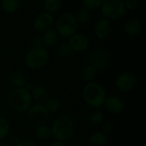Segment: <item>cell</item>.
<instances>
[{
	"mask_svg": "<svg viewBox=\"0 0 146 146\" xmlns=\"http://www.w3.org/2000/svg\"><path fill=\"white\" fill-rule=\"evenodd\" d=\"M9 81L14 88H25L27 82L25 75L18 71H15L9 74Z\"/></svg>",
	"mask_w": 146,
	"mask_h": 146,
	"instance_id": "16",
	"label": "cell"
},
{
	"mask_svg": "<svg viewBox=\"0 0 146 146\" xmlns=\"http://www.w3.org/2000/svg\"><path fill=\"white\" fill-rule=\"evenodd\" d=\"M97 72H98V70L94 68L92 65L88 64L81 68L80 71V77L83 81L90 83V82H92V80L95 78Z\"/></svg>",
	"mask_w": 146,
	"mask_h": 146,
	"instance_id": "19",
	"label": "cell"
},
{
	"mask_svg": "<svg viewBox=\"0 0 146 146\" xmlns=\"http://www.w3.org/2000/svg\"><path fill=\"white\" fill-rule=\"evenodd\" d=\"M10 134V125L8 120L0 115V142L3 141Z\"/></svg>",
	"mask_w": 146,
	"mask_h": 146,
	"instance_id": "22",
	"label": "cell"
},
{
	"mask_svg": "<svg viewBox=\"0 0 146 146\" xmlns=\"http://www.w3.org/2000/svg\"><path fill=\"white\" fill-rule=\"evenodd\" d=\"M44 104L49 114H56L61 109V102L55 97H49Z\"/></svg>",
	"mask_w": 146,
	"mask_h": 146,
	"instance_id": "21",
	"label": "cell"
},
{
	"mask_svg": "<svg viewBox=\"0 0 146 146\" xmlns=\"http://www.w3.org/2000/svg\"><path fill=\"white\" fill-rule=\"evenodd\" d=\"M85 7L88 9H96L101 7L104 0H82Z\"/></svg>",
	"mask_w": 146,
	"mask_h": 146,
	"instance_id": "27",
	"label": "cell"
},
{
	"mask_svg": "<svg viewBox=\"0 0 146 146\" xmlns=\"http://www.w3.org/2000/svg\"><path fill=\"white\" fill-rule=\"evenodd\" d=\"M82 96L85 102L92 108H102L107 97L104 88L95 82H90L84 86Z\"/></svg>",
	"mask_w": 146,
	"mask_h": 146,
	"instance_id": "3",
	"label": "cell"
},
{
	"mask_svg": "<svg viewBox=\"0 0 146 146\" xmlns=\"http://www.w3.org/2000/svg\"><path fill=\"white\" fill-rule=\"evenodd\" d=\"M137 83V78L134 74L129 71L121 73L115 81V85L118 90L123 93H127L133 90Z\"/></svg>",
	"mask_w": 146,
	"mask_h": 146,
	"instance_id": "9",
	"label": "cell"
},
{
	"mask_svg": "<svg viewBox=\"0 0 146 146\" xmlns=\"http://www.w3.org/2000/svg\"><path fill=\"white\" fill-rule=\"evenodd\" d=\"M54 23V17L48 12L38 14L33 20V27L39 31H45L51 28Z\"/></svg>",
	"mask_w": 146,
	"mask_h": 146,
	"instance_id": "11",
	"label": "cell"
},
{
	"mask_svg": "<svg viewBox=\"0 0 146 146\" xmlns=\"http://www.w3.org/2000/svg\"><path fill=\"white\" fill-rule=\"evenodd\" d=\"M32 45L33 46V47H40V46H42V39H41V36H39V35H34L32 38Z\"/></svg>",
	"mask_w": 146,
	"mask_h": 146,
	"instance_id": "32",
	"label": "cell"
},
{
	"mask_svg": "<svg viewBox=\"0 0 146 146\" xmlns=\"http://www.w3.org/2000/svg\"><path fill=\"white\" fill-rule=\"evenodd\" d=\"M7 103L9 107L17 112H27L33 104L31 92L26 88H13L7 95Z\"/></svg>",
	"mask_w": 146,
	"mask_h": 146,
	"instance_id": "1",
	"label": "cell"
},
{
	"mask_svg": "<svg viewBox=\"0 0 146 146\" xmlns=\"http://www.w3.org/2000/svg\"><path fill=\"white\" fill-rule=\"evenodd\" d=\"M44 5L48 13H55L61 7V0H44Z\"/></svg>",
	"mask_w": 146,
	"mask_h": 146,
	"instance_id": "26",
	"label": "cell"
},
{
	"mask_svg": "<svg viewBox=\"0 0 146 146\" xmlns=\"http://www.w3.org/2000/svg\"><path fill=\"white\" fill-rule=\"evenodd\" d=\"M42 46L44 47H50L53 46L58 40V34L55 29L49 28L45 31H44L42 36Z\"/></svg>",
	"mask_w": 146,
	"mask_h": 146,
	"instance_id": "15",
	"label": "cell"
},
{
	"mask_svg": "<svg viewBox=\"0 0 146 146\" xmlns=\"http://www.w3.org/2000/svg\"><path fill=\"white\" fill-rule=\"evenodd\" d=\"M68 45L72 51L81 52L86 51L89 46V39L86 35L81 33H75L68 40Z\"/></svg>",
	"mask_w": 146,
	"mask_h": 146,
	"instance_id": "10",
	"label": "cell"
},
{
	"mask_svg": "<svg viewBox=\"0 0 146 146\" xmlns=\"http://www.w3.org/2000/svg\"><path fill=\"white\" fill-rule=\"evenodd\" d=\"M58 52H59L60 56L64 58V57H68L71 53L72 50H71V47L69 46L68 43H63L60 46Z\"/></svg>",
	"mask_w": 146,
	"mask_h": 146,
	"instance_id": "28",
	"label": "cell"
},
{
	"mask_svg": "<svg viewBox=\"0 0 146 146\" xmlns=\"http://www.w3.org/2000/svg\"><path fill=\"white\" fill-rule=\"evenodd\" d=\"M104 120V113L101 111L92 112L87 116V121L92 125L103 124Z\"/></svg>",
	"mask_w": 146,
	"mask_h": 146,
	"instance_id": "25",
	"label": "cell"
},
{
	"mask_svg": "<svg viewBox=\"0 0 146 146\" xmlns=\"http://www.w3.org/2000/svg\"><path fill=\"white\" fill-rule=\"evenodd\" d=\"M74 17H75L77 22H79L80 24H86L91 18L90 10L88 9H86V7H84L77 12V14Z\"/></svg>",
	"mask_w": 146,
	"mask_h": 146,
	"instance_id": "23",
	"label": "cell"
},
{
	"mask_svg": "<svg viewBox=\"0 0 146 146\" xmlns=\"http://www.w3.org/2000/svg\"><path fill=\"white\" fill-rule=\"evenodd\" d=\"M142 28V25L141 22L138 20V19H131L129 20L124 27V30L126 32L127 34H128L129 36L134 37L136 35H138Z\"/></svg>",
	"mask_w": 146,
	"mask_h": 146,
	"instance_id": "17",
	"label": "cell"
},
{
	"mask_svg": "<svg viewBox=\"0 0 146 146\" xmlns=\"http://www.w3.org/2000/svg\"><path fill=\"white\" fill-rule=\"evenodd\" d=\"M104 106L106 110L112 114H119L124 110L123 101L116 96H110L106 97Z\"/></svg>",
	"mask_w": 146,
	"mask_h": 146,
	"instance_id": "12",
	"label": "cell"
},
{
	"mask_svg": "<svg viewBox=\"0 0 146 146\" xmlns=\"http://www.w3.org/2000/svg\"><path fill=\"white\" fill-rule=\"evenodd\" d=\"M56 27L57 34L64 38H70L76 33L78 22L74 15L69 13H64L58 17Z\"/></svg>",
	"mask_w": 146,
	"mask_h": 146,
	"instance_id": "6",
	"label": "cell"
},
{
	"mask_svg": "<svg viewBox=\"0 0 146 146\" xmlns=\"http://www.w3.org/2000/svg\"><path fill=\"white\" fill-rule=\"evenodd\" d=\"M50 60V52L44 47H33L24 57V63L30 70H39L44 68Z\"/></svg>",
	"mask_w": 146,
	"mask_h": 146,
	"instance_id": "4",
	"label": "cell"
},
{
	"mask_svg": "<svg viewBox=\"0 0 146 146\" xmlns=\"http://www.w3.org/2000/svg\"><path fill=\"white\" fill-rule=\"evenodd\" d=\"M35 85H34V83H33V82H27V84H26V86H25V88L27 89V90H29L30 92H31V90L33 89V87H34Z\"/></svg>",
	"mask_w": 146,
	"mask_h": 146,
	"instance_id": "35",
	"label": "cell"
},
{
	"mask_svg": "<svg viewBox=\"0 0 146 146\" xmlns=\"http://www.w3.org/2000/svg\"><path fill=\"white\" fill-rule=\"evenodd\" d=\"M0 146H12L10 144H9L8 142H4V141H1L0 142Z\"/></svg>",
	"mask_w": 146,
	"mask_h": 146,
	"instance_id": "36",
	"label": "cell"
},
{
	"mask_svg": "<svg viewBox=\"0 0 146 146\" xmlns=\"http://www.w3.org/2000/svg\"><path fill=\"white\" fill-rule=\"evenodd\" d=\"M110 62V53L102 48L93 50L89 56V65L98 70H104L108 67Z\"/></svg>",
	"mask_w": 146,
	"mask_h": 146,
	"instance_id": "8",
	"label": "cell"
},
{
	"mask_svg": "<svg viewBox=\"0 0 146 146\" xmlns=\"http://www.w3.org/2000/svg\"><path fill=\"white\" fill-rule=\"evenodd\" d=\"M50 146H68L66 142H62V141H57V140H55L54 142L51 143V145Z\"/></svg>",
	"mask_w": 146,
	"mask_h": 146,
	"instance_id": "34",
	"label": "cell"
},
{
	"mask_svg": "<svg viewBox=\"0 0 146 146\" xmlns=\"http://www.w3.org/2000/svg\"><path fill=\"white\" fill-rule=\"evenodd\" d=\"M124 3H125V6L127 9H128L130 10H133L138 6V0H126V2H124Z\"/></svg>",
	"mask_w": 146,
	"mask_h": 146,
	"instance_id": "30",
	"label": "cell"
},
{
	"mask_svg": "<svg viewBox=\"0 0 146 146\" xmlns=\"http://www.w3.org/2000/svg\"><path fill=\"white\" fill-rule=\"evenodd\" d=\"M14 146H38L37 144L31 140V139H23V140H20Z\"/></svg>",
	"mask_w": 146,
	"mask_h": 146,
	"instance_id": "31",
	"label": "cell"
},
{
	"mask_svg": "<svg viewBox=\"0 0 146 146\" xmlns=\"http://www.w3.org/2000/svg\"><path fill=\"white\" fill-rule=\"evenodd\" d=\"M102 14L107 20H117L126 15L127 8L122 0H104Z\"/></svg>",
	"mask_w": 146,
	"mask_h": 146,
	"instance_id": "5",
	"label": "cell"
},
{
	"mask_svg": "<svg viewBox=\"0 0 146 146\" xmlns=\"http://www.w3.org/2000/svg\"><path fill=\"white\" fill-rule=\"evenodd\" d=\"M50 114L44 103L34 102L27 110V118L33 126H38L47 124Z\"/></svg>",
	"mask_w": 146,
	"mask_h": 146,
	"instance_id": "7",
	"label": "cell"
},
{
	"mask_svg": "<svg viewBox=\"0 0 146 146\" xmlns=\"http://www.w3.org/2000/svg\"><path fill=\"white\" fill-rule=\"evenodd\" d=\"M8 139H9V144H10L12 146L15 145L19 141H20V139H19V137L18 136H16L15 134H9V136H8V138H7Z\"/></svg>",
	"mask_w": 146,
	"mask_h": 146,
	"instance_id": "33",
	"label": "cell"
},
{
	"mask_svg": "<svg viewBox=\"0 0 146 146\" xmlns=\"http://www.w3.org/2000/svg\"><path fill=\"white\" fill-rule=\"evenodd\" d=\"M31 95L33 102L38 103H44L45 101L49 98L48 90L42 85H35L31 90Z\"/></svg>",
	"mask_w": 146,
	"mask_h": 146,
	"instance_id": "14",
	"label": "cell"
},
{
	"mask_svg": "<svg viewBox=\"0 0 146 146\" xmlns=\"http://www.w3.org/2000/svg\"><path fill=\"white\" fill-rule=\"evenodd\" d=\"M19 0H2V7L7 13H14L19 8Z\"/></svg>",
	"mask_w": 146,
	"mask_h": 146,
	"instance_id": "24",
	"label": "cell"
},
{
	"mask_svg": "<svg viewBox=\"0 0 146 146\" xmlns=\"http://www.w3.org/2000/svg\"><path fill=\"white\" fill-rule=\"evenodd\" d=\"M112 27L109 20L104 18L99 20L94 28V33L98 39H106L111 34Z\"/></svg>",
	"mask_w": 146,
	"mask_h": 146,
	"instance_id": "13",
	"label": "cell"
},
{
	"mask_svg": "<svg viewBox=\"0 0 146 146\" xmlns=\"http://www.w3.org/2000/svg\"><path fill=\"white\" fill-rule=\"evenodd\" d=\"M108 143V135L104 134L103 132L93 133L88 139V144L90 146H106Z\"/></svg>",
	"mask_w": 146,
	"mask_h": 146,
	"instance_id": "18",
	"label": "cell"
},
{
	"mask_svg": "<svg viewBox=\"0 0 146 146\" xmlns=\"http://www.w3.org/2000/svg\"><path fill=\"white\" fill-rule=\"evenodd\" d=\"M34 136L38 140H47L50 137H52L51 133V128L47 124L41 125L35 127L34 130Z\"/></svg>",
	"mask_w": 146,
	"mask_h": 146,
	"instance_id": "20",
	"label": "cell"
},
{
	"mask_svg": "<svg viewBox=\"0 0 146 146\" xmlns=\"http://www.w3.org/2000/svg\"><path fill=\"white\" fill-rule=\"evenodd\" d=\"M52 137L62 142H67L72 139L74 133V122L68 115H59L56 118L50 126Z\"/></svg>",
	"mask_w": 146,
	"mask_h": 146,
	"instance_id": "2",
	"label": "cell"
},
{
	"mask_svg": "<svg viewBox=\"0 0 146 146\" xmlns=\"http://www.w3.org/2000/svg\"><path fill=\"white\" fill-rule=\"evenodd\" d=\"M114 131V124L110 121H107L103 123V126H102V132L108 135L110 133H111Z\"/></svg>",
	"mask_w": 146,
	"mask_h": 146,
	"instance_id": "29",
	"label": "cell"
}]
</instances>
